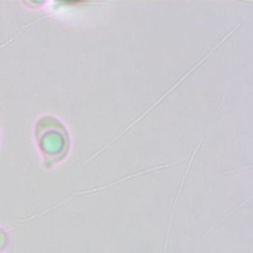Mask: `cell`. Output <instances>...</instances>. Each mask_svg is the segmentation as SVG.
Instances as JSON below:
<instances>
[{
	"mask_svg": "<svg viewBox=\"0 0 253 253\" xmlns=\"http://www.w3.org/2000/svg\"><path fill=\"white\" fill-rule=\"evenodd\" d=\"M35 138L45 165L49 166L60 158L65 142L62 127L56 120L50 117L41 118L35 126Z\"/></svg>",
	"mask_w": 253,
	"mask_h": 253,
	"instance_id": "1",
	"label": "cell"
},
{
	"mask_svg": "<svg viewBox=\"0 0 253 253\" xmlns=\"http://www.w3.org/2000/svg\"><path fill=\"white\" fill-rule=\"evenodd\" d=\"M7 244H8L7 232L0 227V252L7 246Z\"/></svg>",
	"mask_w": 253,
	"mask_h": 253,
	"instance_id": "2",
	"label": "cell"
}]
</instances>
